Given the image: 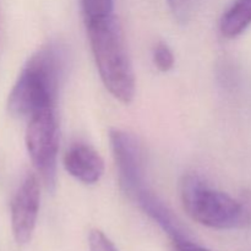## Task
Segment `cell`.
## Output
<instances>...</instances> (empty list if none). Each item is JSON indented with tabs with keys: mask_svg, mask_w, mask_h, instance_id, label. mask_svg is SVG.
<instances>
[{
	"mask_svg": "<svg viewBox=\"0 0 251 251\" xmlns=\"http://www.w3.org/2000/svg\"><path fill=\"white\" fill-rule=\"evenodd\" d=\"M180 199L189 217L212 229L251 228V189L237 199L211 188L198 174H186L180 181Z\"/></svg>",
	"mask_w": 251,
	"mask_h": 251,
	"instance_id": "obj_2",
	"label": "cell"
},
{
	"mask_svg": "<svg viewBox=\"0 0 251 251\" xmlns=\"http://www.w3.org/2000/svg\"><path fill=\"white\" fill-rule=\"evenodd\" d=\"M26 147L34 168L48 190L56 183V162L59 151V127L55 108L32 115L26 129Z\"/></svg>",
	"mask_w": 251,
	"mask_h": 251,
	"instance_id": "obj_4",
	"label": "cell"
},
{
	"mask_svg": "<svg viewBox=\"0 0 251 251\" xmlns=\"http://www.w3.org/2000/svg\"><path fill=\"white\" fill-rule=\"evenodd\" d=\"M61 73L63 59L55 46L38 49L24 66L10 92V114L31 118L41 110L55 108Z\"/></svg>",
	"mask_w": 251,
	"mask_h": 251,
	"instance_id": "obj_3",
	"label": "cell"
},
{
	"mask_svg": "<svg viewBox=\"0 0 251 251\" xmlns=\"http://www.w3.org/2000/svg\"><path fill=\"white\" fill-rule=\"evenodd\" d=\"M109 141L120 186L137 203L152 191L147 184L144 146L136 135L118 127L110 129Z\"/></svg>",
	"mask_w": 251,
	"mask_h": 251,
	"instance_id": "obj_5",
	"label": "cell"
},
{
	"mask_svg": "<svg viewBox=\"0 0 251 251\" xmlns=\"http://www.w3.org/2000/svg\"><path fill=\"white\" fill-rule=\"evenodd\" d=\"M41 203L39 181L29 173L20 184L11 202V228L15 242L25 245L31 240L36 228Z\"/></svg>",
	"mask_w": 251,
	"mask_h": 251,
	"instance_id": "obj_6",
	"label": "cell"
},
{
	"mask_svg": "<svg viewBox=\"0 0 251 251\" xmlns=\"http://www.w3.org/2000/svg\"><path fill=\"white\" fill-rule=\"evenodd\" d=\"M251 25V0H235L222 15L220 31L226 38H237Z\"/></svg>",
	"mask_w": 251,
	"mask_h": 251,
	"instance_id": "obj_8",
	"label": "cell"
},
{
	"mask_svg": "<svg viewBox=\"0 0 251 251\" xmlns=\"http://www.w3.org/2000/svg\"><path fill=\"white\" fill-rule=\"evenodd\" d=\"M98 74L108 92L123 104L134 100L136 81L124 32L115 15L86 24Z\"/></svg>",
	"mask_w": 251,
	"mask_h": 251,
	"instance_id": "obj_1",
	"label": "cell"
},
{
	"mask_svg": "<svg viewBox=\"0 0 251 251\" xmlns=\"http://www.w3.org/2000/svg\"><path fill=\"white\" fill-rule=\"evenodd\" d=\"M113 0H81L85 25L113 16Z\"/></svg>",
	"mask_w": 251,
	"mask_h": 251,
	"instance_id": "obj_9",
	"label": "cell"
},
{
	"mask_svg": "<svg viewBox=\"0 0 251 251\" xmlns=\"http://www.w3.org/2000/svg\"><path fill=\"white\" fill-rule=\"evenodd\" d=\"M169 9L173 12L174 17L179 21L184 22L189 16L190 9V0H167Z\"/></svg>",
	"mask_w": 251,
	"mask_h": 251,
	"instance_id": "obj_12",
	"label": "cell"
},
{
	"mask_svg": "<svg viewBox=\"0 0 251 251\" xmlns=\"http://www.w3.org/2000/svg\"><path fill=\"white\" fill-rule=\"evenodd\" d=\"M0 32H1V10H0Z\"/></svg>",
	"mask_w": 251,
	"mask_h": 251,
	"instance_id": "obj_14",
	"label": "cell"
},
{
	"mask_svg": "<svg viewBox=\"0 0 251 251\" xmlns=\"http://www.w3.org/2000/svg\"><path fill=\"white\" fill-rule=\"evenodd\" d=\"M64 167L76 180L87 185L100 181L104 173V161L93 147L75 144L65 152Z\"/></svg>",
	"mask_w": 251,
	"mask_h": 251,
	"instance_id": "obj_7",
	"label": "cell"
},
{
	"mask_svg": "<svg viewBox=\"0 0 251 251\" xmlns=\"http://www.w3.org/2000/svg\"><path fill=\"white\" fill-rule=\"evenodd\" d=\"M90 251H118L112 240L100 229H92L88 234Z\"/></svg>",
	"mask_w": 251,
	"mask_h": 251,
	"instance_id": "obj_11",
	"label": "cell"
},
{
	"mask_svg": "<svg viewBox=\"0 0 251 251\" xmlns=\"http://www.w3.org/2000/svg\"><path fill=\"white\" fill-rule=\"evenodd\" d=\"M152 58H153V63L156 68L162 73H167V71L172 70L174 68V63H176L174 54L164 42H158L154 46Z\"/></svg>",
	"mask_w": 251,
	"mask_h": 251,
	"instance_id": "obj_10",
	"label": "cell"
},
{
	"mask_svg": "<svg viewBox=\"0 0 251 251\" xmlns=\"http://www.w3.org/2000/svg\"><path fill=\"white\" fill-rule=\"evenodd\" d=\"M172 251H210L202 247L194 244V243L189 242L185 238L184 239H176L173 240V247Z\"/></svg>",
	"mask_w": 251,
	"mask_h": 251,
	"instance_id": "obj_13",
	"label": "cell"
}]
</instances>
